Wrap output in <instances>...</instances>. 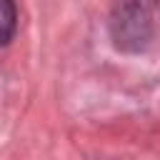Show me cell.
Returning <instances> with one entry per match:
<instances>
[{
    "label": "cell",
    "instance_id": "obj_1",
    "mask_svg": "<svg viewBox=\"0 0 160 160\" xmlns=\"http://www.w3.org/2000/svg\"><path fill=\"white\" fill-rule=\"evenodd\" d=\"M115 40L122 48H140L150 35V15L140 5H122L112 20Z\"/></svg>",
    "mask_w": 160,
    "mask_h": 160
},
{
    "label": "cell",
    "instance_id": "obj_2",
    "mask_svg": "<svg viewBox=\"0 0 160 160\" xmlns=\"http://www.w3.org/2000/svg\"><path fill=\"white\" fill-rule=\"evenodd\" d=\"M18 28V8L12 0H0V45H5Z\"/></svg>",
    "mask_w": 160,
    "mask_h": 160
}]
</instances>
